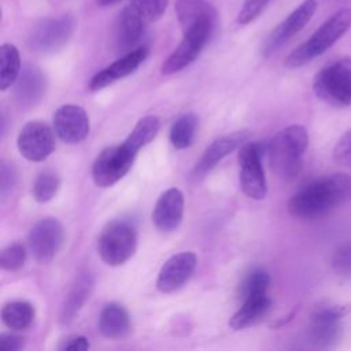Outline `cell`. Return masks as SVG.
Returning <instances> with one entry per match:
<instances>
[{
  "instance_id": "obj_1",
  "label": "cell",
  "mask_w": 351,
  "mask_h": 351,
  "mask_svg": "<svg viewBox=\"0 0 351 351\" xmlns=\"http://www.w3.org/2000/svg\"><path fill=\"white\" fill-rule=\"evenodd\" d=\"M351 202V176L335 173L311 181L288 202V213L299 219H317Z\"/></svg>"
},
{
  "instance_id": "obj_2",
  "label": "cell",
  "mask_w": 351,
  "mask_h": 351,
  "mask_svg": "<svg viewBox=\"0 0 351 351\" xmlns=\"http://www.w3.org/2000/svg\"><path fill=\"white\" fill-rule=\"evenodd\" d=\"M307 145L308 133L304 126L289 125L284 128L266 144L271 169L284 180L295 178L302 170Z\"/></svg>"
},
{
  "instance_id": "obj_3",
  "label": "cell",
  "mask_w": 351,
  "mask_h": 351,
  "mask_svg": "<svg viewBox=\"0 0 351 351\" xmlns=\"http://www.w3.org/2000/svg\"><path fill=\"white\" fill-rule=\"evenodd\" d=\"M351 27V10L341 8L328 18L308 40L296 47L285 59L288 69L302 67L326 52Z\"/></svg>"
},
{
  "instance_id": "obj_4",
  "label": "cell",
  "mask_w": 351,
  "mask_h": 351,
  "mask_svg": "<svg viewBox=\"0 0 351 351\" xmlns=\"http://www.w3.org/2000/svg\"><path fill=\"white\" fill-rule=\"evenodd\" d=\"M313 90L333 107L351 106V58H340L324 66L314 78Z\"/></svg>"
},
{
  "instance_id": "obj_5",
  "label": "cell",
  "mask_w": 351,
  "mask_h": 351,
  "mask_svg": "<svg viewBox=\"0 0 351 351\" xmlns=\"http://www.w3.org/2000/svg\"><path fill=\"white\" fill-rule=\"evenodd\" d=\"M137 248V233L128 221H112L101 232L97 240L100 259L108 266L126 263Z\"/></svg>"
},
{
  "instance_id": "obj_6",
  "label": "cell",
  "mask_w": 351,
  "mask_h": 351,
  "mask_svg": "<svg viewBox=\"0 0 351 351\" xmlns=\"http://www.w3.org/2000/svg\"><path fill=\"white\" fill-rule=\"evenodd\" d=\"M217 22H200L182 30V38L176 49L162 63L163 75L176 74L193 63L208 43Z\"/></svg>"
},
{
  "instance_id": "obj_7",
  "label": "cell",
  "mask_w": 351,
  "mask_h": 351,
  "mask_svg": "<svg viewBox=\"0 0 351 351\" xmlns=\"http://www.w3.org/2000/svg\"><path fill=\"white\" fill-rule=\"evenodd\" d=\"M74 29L75 19L70 14L60 15L58 18H44L30 30L27 48L40 55L58 52L67 44Z\"/></svg>"
},
{
  "instance_id": "obj_8",
  "label": "cell",
  "mask_w": 351,
  "mask_h": 351,
  "mask_svg": "<svg viewBox=\"0 0 351 351\" xmlns=\"http://www.w3.org/2000/svg\"><path fill=\"white\" fill-rule=\"evenodd\" d=\"M266 149L259 143L243 144L239 151V181L245 196L262 200L267 195V184L262 166V152Z\"/></svg>"
},
{
  "instance_id": "obj_9",
  "label": "cell",
  "mask_w": 351,
  "mask_h": 351,
  "mask_svg": "<svg viewBox=\"0 0 351 351\" xmlns=\"http://www.w3.org/2000/svg\"><path fill=\"white\" fill-rule=\"evenodd\" d=\"M136 155L123 143L104 148L92 165L93 182L100 188L112 186L132 169Z\"/></svg>"
},
{
  "instance_id": "obj_10",
  "label": "cell",
  "mask_w": 351,
  "mask_h": 351,
  "mask_svg": "<svg viewBox=\"0 0 351 351\" xmlns=\"http://www.w3.org/2000/svg\"><path fill=\"white\" fill-rule=\"evenodd\" d=\"M64 229L56 218H43L37 221L29 232L27 245L33 258L38 263L51 262L63 245Z\"/></svg>"
},
{
  "instance_id": "obj_11",
  "label": "cell",
  "mask_w": 351,
  "mask_h": 351,
  "mask_svg": "<svg viewBox=\"0 0 351 351\" xmlns=\"http://www.w3.org/2000/svg\"><path fill=\"white\" fill-rule=\"evenodd\" d=\"M351 313V303L333 304L318 308L310 321V340L314 346L326 348L341 336L340 319Z\"/></svg>"
},
{
  "instance_id": "obj_12",
  "label": "cell",
  "mask_w": 351,
  "mask_h": 351,
  "mask_svg": "<svg viewBox=\"0 0 351 351\" xmlns=\"http://www.w3.org/2000/svg\"><path fill=\"white\" fill-rule=\"evenodd\" d=\"M16 147L25 159L30 162H43L55 149L53 132L45 122L30 121L19 130Z\"/></svg>"
},
{
  "instance_id": "obj_13",
  "label": "cell",
  "mask_w": 351,
  "mask_h": 351,
  "mask_svg": "<svg viewBox=\"0 0 351 351\" xmlns=\"http://www.w3.org/2000/svg\"><path fill=\"white\" fill-rule=\"evenodd\" d=\"M147 19L143 14L133 5L129 4L121 10L114 23V48L118 53H128L137 47L141 41Z\"/></svg>"
},
{
  "instance_id": "obj_14",
  "label": "cell",
  "mask_w": 351,
  "mask_h": 351,
  "mask_svg": "<svg viewBox=\"0 0 351 351\" xmlns=\"http://www.w3.org/2000/svg\"><path fill=\"white\" fill-rule=\"evenodd\" d=\"M318 7L317 0H304L299 4L267 37L263 44L262 52L265 56L271 55L280 47H282L288 40H291L296 33H299L313 18Z\"/></svg>"
},
{
  "instance_id": "obj_15",
  "label": "cell",
  "mask_w": 351,
  "mask_h": 351,
  "mask_svg": "<svg viewBox=\"0 0 351 351\" xmlns=\"http://www.w3.org/2000/svg\"><path fill=\"white\" fill-rule=\"evenodd\" d=\"M53 129L62 141L78 144L89 134L88 114L81 106L63 104L53 114Z\"/></svg>"
},
{
  "instance_id": "obj_16",
  "label": "cell",
  "mask_w": 351,
  "mask_h": 351,
  "mask_svg": "<svg viewBox=\"0 0 351 351\" xmlns=\"http://www.w3.org/2000/svg\"><path fill=\"white\" fill-rule=\"evenodd\" d=\"M196 263V255L191 251H184L170 256L159 270L156 288L162 293L176 292L192 277Z\"/></svg>"
},
{
  "instance_id": "obj_17",
  "label": "cell",
  "mask_w": 351,
  "mask_h": 351,
  "mask_svg": "<svg viewBox=\"0 0 351 351\" xmlns=\"http://www.w3.org/2000/svg\"><path fill=\"white\" fill-rule=\"evenodd\" d=\"M147 56H148L147 47H138L128 53H123L121 58H118L115 62L108 64L106 69L97 71L90 78L88 84V89L90 92H97L117 82L118 80L128 77L129 74L134 73L140 67V64L147 59Z\"/></svg>"
},
{
  "instance_id": "obj_18",
  "label": "cell",
  "mask_w": 351,
  "mask_h": 351,
  "mask_svg": "<svg viewBox=\"0 0 351 351\" xmlns=\"http://www.w3.org/2000/svg\"><path fill=\"white\" fill-rule=\"evenodd\" d=\"M184 217V195L178 188L166 189L152 210V222L162 232L176 230Z\"/></svg>"
},
{
  "instance_id": "obj_19",
  "label": "cell",
  "mask_w": 351,
  "mask_h": 351,
  "mask_svg": "<svg viewBox=\"0 0 351 351\" xmlns=\"http://www.w3.org/2000/svg\"><path fill=\"white\" fill-rule=\"evenodd\" d=\"M245 133L237 132L233 134L222 136L217 140H214L203 152L202 158L196 163L193 169V176L196 178L204 177L207 173H210L225 156H228L230 152H233L241 141H244Z\"/></svg>"
},
{
  "instance_id": "obj_20",
  "label": "cell",
  "mask_w": 351,
  "mask_h": 351,
  "mask_svg": "<svg viewBox=\"0 0 351 351\" xmlns=\"http://www.w3.org/2000/svg\"><path fill=\"white\" fill-rule=\"evenodd\" d=\"M45 74L34 64H27L15 82V96L22 106H34L45 93Z\"/></svg>"
},
{
  "instance_id": "obj_21",
  "label": "cell",
  "mask_w": 351,
  "mask_h": 351,
  "mask_svg": "<svg viewBox=\"0 0 351 351\" xmlns=\"http://www.w3.org/2000/svg\"><path fill=\"white\" fill-rule=\"evenodd\" d=\"M271 308V300L267 295L255 296L243 300L241 307L229 319V326L233 330H241L259 324Z\"/></svg>"
},
{
  "instance_id": "obj_22",
  "label": "cell",
  "mask_w": 351,
  "mask_h": 351,
  "mask_svg": "<svg viewBox=\"0 0 351 351\" xmlns=\"http://www.w3.org/2000/svg\"><path fill=\"white\" fill-rule=\"evenodd\" d=\"M99 330L107 339H122L130 332V317L119 303H108L99 317Z\"/></svg>"
},
{
  "instance_id": "obj_23",
  "label": "cell",
  "mask_w": 351,
  "mask_h": 351,
  "mask_svg": "<svg viewBox=\"0 0 351 351\" xmlns=\"http://www.w3.org/2000/svg\"><path fill=\"white\" fill-rule=\"evenodd\" d=\"M174 10L182 30L200 22H217V10L207 0H177Z\"/></svg>"
},
{
  "instance_id": "obj_24",
  "label": "cell",
  "mask_w": 351,
  "mask_h": 351,
  "mask_svg": "<svg viewBox=\"0 0 351 351\" xmlns=\"http://www.w3.org/2000/svg\"><path fill=\"white\" fill-rule=\"evenodd\" d=\"M34 319V307L26 300L8 302L1 308V321L11 330H23Z\"/></svg>"
},
{
  "instance_id": "obj_25",
  "label": "cell",
  "mask_w": 351,
  "mask_h": 351,
  "mask_svg": "<svg viewBox=\"0 0 351 351\" xmlns=\"http://www.w3.org/2000/svg\"><path fill=\"white\" fill-rule=\"evenodd\" d=\"M21 74V56L14 44L0 47V89L11 88Z\"/></svg>"
},
{
  "instance_id": "obj_26",
  "label": "cell",
  "mask_w": 351,
  "mask_h": 351,
  "mask_svg": "<svg viewBox=\"0 0 351 351\" xmlns=\"http://www.w3.org/2000/svg\"><path fill=\"white\" fill-rule=\"evenodd\" d=\"M159 129H160L159 118L155 115H147L136 123L134 129L123 141V145H126L129 149L137 154L143 147H145L148 143H151L156 137Z\"/></svg>"
},
{
  "instance_id": "obj_27",
  "label": "cell",
  "mask_w": 351,
  "mask_h": 351,
  "mask_svg": "<svg viewBox=\"0 0 351 351\" xmlns=\"http://www.w3.org/2000/svg\"><path fill=\"white\" fill-rule=\"evenodd\" d=\"M197 129V117L192 112L180 117L170 129V143L177 149H185L192 145Z\"/></svg>"
},
{
  "instance_id": "obj_28",
  "label": "cell",
  "mask_w": 351,
  "mask_h": 351,
  "mask_svg": "<svg viewBox=\"0 0 351 351\" xmlns=\"http://www.w3.org/2000/svg\"><path fill=\"white\" fill-rule=\"evenodd\" d=\"M92 288V281L89 276H81L74 287L71 288L63 308H62V321L67 322L74 318V315L80 311V308L84 306L85 300L89 298V292Z\"/></svg>"
},
{
  "instance_id": "obj_29",
  "label": "cell",
  "mask_w": 351,
  "mask_h": 351,
  "mask_svg": "<svg viewBox=\"0 0 351 351\" xmlns=\"http://www.w3.org/2000/svg\"><path fill=\"white\" fill-rule=\"evenodd\" d=\"M270 285V276L263 269H252L250 270L241 280L239 287V295L241 300L267 295V289Z\"/></svg>"
},
{
  "instance_id": "obj_30",
  "label": "cell",
  "mask_w": 351,
  "mask_h": 351,
  "mask_svg": "<svg viewBox=\"0 0 351 351\" xmlns=\"http://www.w3.org/2000/svg\"><path fill=\"white\" fill-rule=\"evenodd\" d=\"M60 186V177L53 171H43L33 184V197L38 203H47L58 193Z\"/></svg>"
},
{
  "instance_id": "obj_31",
  "label": "cell",
  "mask_w": 351,
  "mask_h": 351,
  "mask_svg": "<svg viewBox=\"0 0 351 351\" xmlns=\"http://www.w3.org/2000/svg\"><path fill=\"white\" fill-rule=\"evenodd\" d=\"M26 247L22 243H11L0 252V267L5 271H16L26 262Z\"/></svg>"
},
{
  "instance_id": "obj_32",
  "label": "cell",
  "mask_w": 351,
  "mask_h": 351,
  "mask_svg": "<svg viewBox=\"0 0 351 351\" xmlns=\"http://www.w3.org/2000/svg\"><path fill=\"white\" fill-rule=\"evenodd\" d=\"M333 270L344 278H351V241L340 244L332 256Z\"/></svg>"
},
{
  "instance_id": "obj_33",
  "label": "cell",
  "mask_w": 351,
  "mask_h": 351,
  "mask_svg": "<svg viewBox=\"0 0 351 351\" xmlns=\"http://www.w3.org/2000/svg\"><path fill=\"white\" fill-rule=\"evenodd\" d=\"M169 0H130L133 4L147 19V22L158 21L166 11Z\"/></svg>"
},
{
  "instance_id": "obj_34",
  "label": "cell",
  "mask_w": 351,
  "mask_h": 351,
  "mask_svg": "<svg viewBox=\"0 0 351 351\" xmlns=\"http://www.w3.org/2000/svg\"><path fill=\"white\" fill-rule=\"evenodd\" d=\"M270 0H244L239 14H237V23L239 25H248L255 21L262 11L266 8Z\"/></svg>"
},
{
  "instance_id": "obj_35",
  "label": "cell",
  "mask_w": 351,
  "mask_h": 351,
  "mask_svg": "<svg viewBox=\"0 0 351 351\" xmlns=\"http://www.w3.org/2000/svg\"><path fill=\"white\" fill-rule=\"evenodd\" d=\"M333 159L343 166L351 167V129H348L333 148Z\"/></svg>"
},
{
  "instance_id": "obj_36",
  "label": "cell",
  "mask_w": 351,
  "mask_h": 351,
  "mask_svg": "<svg viewBox=\"0 0 351 351\" xmlns=\"http://www.w3.org/2000/svg\"><path fill=\"white\" fill-rule=\"evenodd\" d=\"M0 348L4 351H19L25 348V339L15 333H1Z\"/></svg>"
},
{
  "instance_id": "obj_37",
  "label": "cell",
  "mask_w": 351,
  "mask_h": 351,
  "mask_svg": "<svg viewBox=\"0 0 351 351\" xmlns=\"http://www.w3.org/2000/svg\"><path fill=\"white\" fill-rule=\"evenodd\" d=\"M0 181H1V195H5L7 191H10L15 185V182H16V173H15V169H14V166L11 163L3 162Z\"/></svg>"
},
{
  "instance_id": "obj_38",
  "label": "cell",
  "mask_w": 351,
  "mask_h": 351,
  "mask_svg": "<svg viewBox=\"0 0 351 351\" xmlns=\"http://www.w3.org/2000/svg\"><path fill=\"white\" fill-rule=\"evenodd\" d=\"M90 347L89 340L85 336H70L62 341L59 350L63 351H85Z\"/></svg>"
},
{
  "instance_id": "obj_39",
  "label": "cell",
  "mask_w": 351,
  "mask_h": 351,
  "mask_svg": "<svg viewBox=\"0 0 351 351\" xmlns=\"http://www.w3.org/2000/svg\"><path fill=\"white\" fill-rule=\"evenodd\" d=\"M119 1H121V0H96L97 5H100V7H108V5H114V4L119 3Z\"/></svg>"
}]
</instances>
